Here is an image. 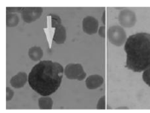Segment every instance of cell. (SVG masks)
Listing matches in <instances>:
<instances>
[{
    "mask_svg": "<svg viewBox=\"0 0 150 113\" xmlns=\"http://www.w3.org/2000/svg\"><path fill=\"white\" fill-rule=\"evenodd\" d=\"M64 72L63 67L57 62L43 60L33 67L28 75V84L38 94L49 96L59 88Z\"/></svg>",
    "mask_w": 150,
    "mask_h": 113,
    "instance_id": "obj_1",
    "label": "cell"
},
{
    "mask_svg": "<svg viewBox=\"0 0 150 113\" xmlns=\"http://www.w3.org/2000/svg\"><path fill=\"white\" fill-rule=\"evenodd\" d=\"M125 66L134 72H142L150 67V33L131 35L125 44Z\"/></svg>",
    "mask_w": 150,
    "mask_h": 113,
    "instance_id": "obj_2",
    "label": "cell"
},
{
    "mask_svg": "<svg viewBox=\"0 0 150 113\" xmlns=\"http://www.w3.org/2000/svg\"><path fill=\"white\" fill-rule=\"evenodd\" d=\"M108 40L115 46H121L127 40V36L125 30L121 27L112 26L108 30Z\"/></svg>",
    "mask_w": 150,
    "mask_h": 113,
    "instance_id": "obj_3",
    "label": "cell"
},
{
    "mask_svg": "<svg viewBox=\"0 0 150 113\" xmlns=\"http://www.w3.org/2000/svg\"><path fill=\"white\" fill-rule=\"evenodd\" d=\"M64 73L68 79H77L79 81H82L86 77V73L80 64H68L64 69Z\"/></svg>",
    "mask_w": 150,
    "mask_h": 113,
    "instance_id": "obj_4",
    "label": "cell"
},
{
    "mask_svg": "<svg viewBox=\"0 0 150 113\" xmlns=\"http://www.w3.org/2000/svg\"><path fill=\"white\" fill-rule=\"evenodd\" d=\"M43 13V9L40 7H28L22 8L21 12V18L26 23H32L38 20Z\"/></svg>",
    "mask_w": 150,
    "mask_h": 113,
    "instance_id": "obj_5",
    "label": "cell"
},
{
    "mask_svg": "<svg viewBox=\"0 0 150 113\" xmlns=\"http://www.w3.org/2000/svg\"><path fill=\"white\" fill-rule=\"evenodd\" d=\"M119 21L120 25L125 27H131L136 24V14L130 10H123L119 15Z\"/></svg>",
    "mask_w": 150,
    "mask_h": 113,
    "instance_id": "obj_6",
    "label": "cell"
},
{
    "mask_svg": "<svg viewBox=\"0 0 150 113\" xmlns=\"http://www.w3.org/2000/svg\"><path fill=\"white\" fill-rule=\"evenodd\" d=\"M98 20L92 16H86L82 22L83 31L89 35L95 34L98 31Z\"/></svg>",
    "mask_w": 150,
    "mask_h": 113,
    "instance_id": "obj_7",
    "label": "cell"
},
{
    "mask_svg": "<svg viewBox=\"0 0 150 113\" xmlns=\"http://www.w3.org/2000/svg\"><path fill=\"white\" fill-rule=\"evenodd\" d=\"M104 83V79L102 76L100 75H91L88 77L85 81V84L87 88L93 90L99 87H101Z\"/></svg>",
    "mask_w": 150,
    "mask_h": 113,
    "instance_id": "obj_8",
    "label": "cell"
},
{
    "mask_svg": "<svg viewBox=\"0 0 150 113\" xmlns=\"http://www.w3.org/2000/svg\"><path fill=\"white\" fill-rule=\"evenodd\" d=\"M28 80V77L27 73L25 72H19L16 76H14L11 79H10V84L12 87L20 88H22L24 85L26 84L27 81Z\"/></svg>",
    "mask_w": 150,
    "mask_h": 113,
    "instance_id": "obj_9",
    "label": "cell"
},
{
    "mask_svg": "<svg viewBox=\"0 0 150 113\" xmlns=\"http://www.w3.org/2000/svg\"><path fill=\"white\" fill-rule=\"evenodd\" d=\"M66 37H67V33H66L65 27L63 26H60L56 27L53 37V41L57 44H62L65 42Z\"/></svg>",
    "mask_w": 150,
    "mask_h": 113,
    "instance_id": "obj_10",
    "label": "cell"
},
{
    "mask_svg": "<svg viewBox=\"0 0 150 113\" xmlns=\"http://www.w3.org/2000/svg\"><path fill=\"white\" fill-rule=\"evenodd\" d=\"M43 55H44L43 49L38 46L32 47L28 51V56L30 57L32 60H34V61L40 60L41 58L43 57Z\"/></svg>",
    "mask_w": 150,
    "mask_h": 113,
    "instance_id": "obj_11",
    "label": "cell"
},
{
    "mask_svg": "<svg viewBox=\"0 0 150 113\" xmlns=\"http://www.w3.org/2000/svg\"><path fill=\"white\" fill-rule=\"evenodd\" d=\"M38 106L42 110H50L53 106V100L51 98L48 96H44L39 98L38 100Z\"/></svg>",
    "mask_w": 150,
    "mask_h": 113,
    "instance_id": "obj_12",
    "label": "cell"
},
{
    "mask_svg": "<svg viewBox=\"0 0 150 113\" xmlns=\"http://www.w3.org/2000/svg\"><path fill=\"white\" fill-rule=\"evenodd\" d=\"M19 21H20V19H19V16L17 14H16V13H7L6 25L8 27H16V26L18 25Z\"/></svg>",
    "mask_w": 150,
    "mask_h": 113,
    "instance_id": "obj_13",
    "label": "cell"
},
{
    "mask_svg": "<svg viewBox=\"0 0 150 113\" xmlns=\"http://www.w3.org/2000/svg\"><path fill=\"white\" fill-rule=\"evenodd\" d=\"M50 16H51V26H52V27H56H56L62 26L61 25L62 20H61V18L58 15L51 14Z\"/></svg>",
    "mask_w": 150,
    "mask_h": 113,
    "instance_id": "obj_14",
    "label": "cell"
},
{
    "mask_svg": "<svg viewBox=\"0 0 150 113\" xmlns=\"http://www.w3.org/2000/svg\"><path fill=\"white\" fill-rule=\"evenodd\" d=\"M142 80L145 82V84L150 87V67L143 72L142 74Z\"/></svg>",
    "mask_w": 150,
    "mask_h": 113,
    "instance_id": "obj_15",
    "label": "cell"
},
{
    "mask_svg": "<svg viewBox=\"0 0 150 113\" xmlns=\"http://www.w3.org/2000/svg\"><path fill=\"white\" fill-rule=\"evenodd\" d=\"M105 102H106L105 96H103V97H102V98L99 100V101H98V103H97V105H96V109H98V110H104V109L106 108Z\"/></svg>",
    "mask_w": 150,
    "mask_h": 113,
    "instance_id": "obj_16",
    "label": "cell"
},
{
    "mask_svg": "<svg viewBox=\"0 0 150 113\" xmlns=\"http://www.w3.org/2000/svg\"><path fill=\"white\" fill-rule=\"evenodd\" d=\"M14 96V91L10 88H6V100L9 101V100H11L12 98Z\"/></svg>",
    "mask_w": 150,
    "mask_h": 113,
    "instance_id": "obj_17",
    "label": "cell"
},
{
    "mask_svg": "<svg viewBox=\"0 0 150 113\" xmlns=\"http://www.w3.org/2000/svg\"><path fill=\"white\" fill-rule=\"evenodd\" d=\"M21 10H22V8H16V7H15V8H13V7H8L6 9L7 13H16V12L21 13Z\"/></svg>",
    "mask_w": 150,
    "mask_h": 113,
    "instance_id": "obj_18",
    "label": "cell"
},
{
    "mask_svg": "<svg viewBox=\"0 0 150 113\" xmlns=\"http://www.w3.org/2000/svg\"><path fill=\"white\" fill-rule=\"evenodd\" d=\"M98 33H99V35H100V37H102V38H105V36H106V32H105V27L103 26V27H101L99 30H98Z\"/></svg>",
    "mask_w": 150,
    "mask_h": 113,
    "instance_id": "obj_19",
    "label": "cell"
},
{
    "mask_svg": "<svg viewBox=\"0 0 150 113\" xmlns=\"http://www.w3.org/2000/svg\"><path fill=\"white\" fill-rule=\"evenodd\" d=\"M119 109H128L127 107H120V108H119Z\"/></svg>",
    "mask_w": 150,
    "mask_h": 113,
    "instance_id": "obj_20",
    "label": "cell"
}]
</instances>
